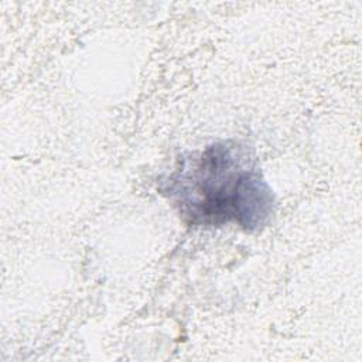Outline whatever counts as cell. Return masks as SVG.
<instances>
[{
    "instance_id": "cell-1",
    "label": "cell",
    "mask_w": 362,
    "mask_h": 362,
    "mask_svg": "<svg viewBox=\"0 0 362 362\" xmlns=\"http://www.w3.org/2000/svg\"><path fill=\"white\" fill-rule=\"evenodd\" d=\"M158 189L188 226L235 223L253 232L274 208L273 191L247 146L235 140L212 143L178 160Z\"/></svg>"
}]
</instances>
